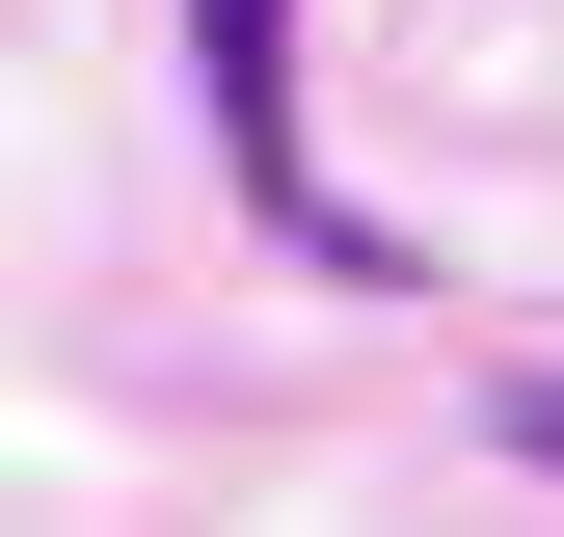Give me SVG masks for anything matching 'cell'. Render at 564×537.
Here are the masks:
<instances>
[{
    "label": "cell",
    "mask_w": 564,
    "mask_h": 537,
    "mask_svg": "<svg viewBox=\"0 0 564 537\" xmlns=\"http://www.w3.org/2000/svg\"><path fill=\"white\" fill-rule=\"evenodd\" d=\"M188 108H216L242 216L296 242L323 296H403V216H349V188H323V134H296V0H188Z\"/></svg>",
    "instance_id": "6da1fadb"
},
{
    "label": "cell",
    "mask_w": 564,
    "mask_h": 537,
    "mask_svg": "<svg viewBox=\"0 0 564 537\" xmlns=\"http://www.w3.org/2000/svg\"><path fill=\"white\" fill-rule=\"evenodd\" d=\"M484 430H511L538 484H564V350H538V376H484Z\"/></svg>",
    "instance_id": "7a4b0ae2"
}]
</instances>
